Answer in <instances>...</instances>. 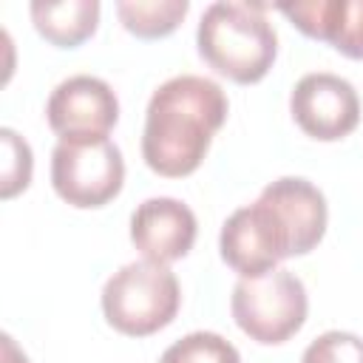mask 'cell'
Returning <instances> with one entry per match:
<instances>
[{
    "label": "cell",
    "mask_w": 363,
    "mask_h": 363,
    "mask_svg": "<svg viewBox=\"0 0 363 363\" xmlns=\"http://www.w3.org/2000/svg\"><path fill=\"white\" fill-rule=\"evenodd\" d=\"M227 108V94L207 77L179 74L162 82L145 111V164L167 179L190 176L224 125Z\"/></svg>",
    "instance_id": "obj_1"
},
{
    "label": "cell",
    "mask_w": 363,
    "mask_h": 363,
    "mask_svg": "<svg viewBox=\"0 0 363 363\" xmlns=\"http://www.w3.org/2000/svg\"><path fill=\"white\" fill-rule=\"evenodd\" d=\"M196 43L201 60L238 85L264 79L278 54V34L264 3H210L199 20Z\"/></svg>",
    "instance_id": "obj_2"
},
{
    "label": "cell",
    "mask_w": 363,
    "mask_h": 363,
    "mask_svg": "<svg viewBox=\"0 0 363 363\" xmlns=\"http://www.w3.org/2000/svg\"><path fill=\"white\" fill-rule=\"evenodd\" d=\"M182 303L179 281L164 264L130 261L119 267L102 286L105 320L130 337L164 329Z\"/></svg>",
    "instance_id": "obj_3"
},
{
    "label": "cell",
    "mask_w": 363,
    "mask_h": 363,
    "mask_svg": "<svg viewBox=\"0 0 363 363\" xmlns=\"http://www.w3.org/2000/svg\"><path fill=\"white\" fill-rule=\"evenodd\" d=\"M233 318L255 343H284L306 320L309 298L301 278L289 269H272L258 278H241L230 298Z\"/></svg>",
    "instance_id": "obj_4"
},
{
    "label": "cell",
    "mask_w": 363,
    "mask_h": 363,
    "mask_svg": "<svg viewBox=\"0 0 363 363\" xmlns=\"http://www.w3.org/2000/svg\"><path fill=\"white\" fill-rule=\"evenodd\" d=\"M122 150L111 139L57 142L51 153V184L71 207H102L122 190Z\"/></svg>",
    "instance_id": "obj_5"
},
{
    "label": "cell",
    "mask_w": 363,
    "mask_h": 363,
    "mask_svg": "<svg viewBox=\"0 0 363 363\" xmlns=\"http://www.w3.org/2000/svg\"><path fill=\"white\" fill-rule=\"evenodd\" d=\"M221 258L241 278H258L272 272L284 258L292 255L289 238L278 224L267 201L255 199L247 207H238L221 227L218 235Z\"/></svg>",
    "instance_id": "obj_6"
},
{
    "label": "cell",
    "mask_w": 363,
    "mask_h": 363,
    "mask_svg": "<svg viewBox=\"0 0 363 363\" xmlns=\"http://www.w3.org/2000/svg\"><path fill=\"white\" fill-rule=\"evenodd\" d=\"M45 116L60 142H94L108 139L119 119V102L105 79L77 74L51 91Z\"/></svg>",
    "instance_id": "obj_7"
},
{
    "label": "cell",
    "mask_w": 363,
    "mask_h": 363,
    "mask_svg": "<svg viewBox=\"0 0 363 363\" xmlns=\"http://www.w3.org/2000/svg\"><path fill=\"white\" fill-rule=\"evenodd\" d=\"M289 111L298 128L320 142L343 139L360 122V99L354 85L326 71L306 74L295 82Z\"/></svg>",
    "instance_id": "obj_8"
},
{
    "label": "cell",
    "mask_w": 363,
    "mask_h": 363,
    "mask_svg": "<svg viewBox=\"0 0 363 363\" xmlns=\"http://www.w3.org/2000/svg\"><path fill=\"white\" fill-rule=\"evenodd\" d=\"M199 224L193 210L170 196L142 201L130 216V241L145 261L170 264L190 252Z\"/></svg>",
    "instance_id": "obj_9"
},
{
    "label": "cell",
    "mask_w": 363,
    "mask_h": 363,
    "mask_svg": "<svg viewBox=\"0 0 363 363\" xmlns=\"http://www.w3.org/2000/svg\"><path fill=\"white\" fill-rule=\"evenodd\" d=\"M258 199L267 201L269 210L275 213L278 224L289 238L292 255H306L309 250L318 247V241L326 233L329 213L323 193L312 182L301 176H284L269 182Z\"/></svg>",
    "instance_id": "obj_10"
},
{
    "label": "cell",
    "mask_w": 363,
    "mask_h": 363,
    "mask_svg": "<svg viewBox=\"0 0 363 363\" xmlns=\"http://www.w3.org/2000/svg\"><path fill=\"white\" fill-rule=\"evenodd\" d=\"M34 28L57 48H77L85 43L99 23L96 0H34Z\"/></svg>",
    "instance_id": "obj_11"
},
{
    "label": "cell",
    "mask_w": 363,
    "mask_h": 363,
    "mask_svg": "<svg viewBox=\"0 0 363 363\" xmlns=\"http://www.w3.org/2000/svg\"><path fill=\"white\" fill-rule=\"evenodd\" d=\"M187 9H190L187 0H147V3L119 0L116 3V14L122 26L142 40H156V37H167L170 31H176Z\"/></svg>",
    "instance_id": "obj_12"
},
{
    "label": "cell",
    "mask_w": 363,
    "mask_h": 363,
    "mask_svg": "<svg viewBox=\"0 0 363 363\" xmlns=\"http://www.w3.org/2000/svg\"><path fill=\"white\" fill-rule=\"evenodd\" d=\"M159 363H241L238 349L216 332H190L170 343Z\"/></svg>",
    "instance_id": "obj_13"
},
{
    "label": "cell",
    "mask_w": 363,
    "mask_h": 363,
    "mask_svg": "<svg viewBox=\"0 0 363 363\" xmlns=\"http://www.w3.org/2000/svg\"><path fill=\"white\" fill-rule=\"evenodd\" d=\"M278 11L284 17L292 20V26H298L306 37L312 40H323L332 43L340 26V14H343V0H309V3H284L278 6Z\"/></svg>",
    "instance_id": "obj_14"
},
{
    "label": "cell",
    "mask_w": 363,
    "mask_h": 363,
    "mask_svg": "<svg viewBox=\"0 0 363 363\" xmlns=\"http://www.w3.org/2000/svg\"><path fill=\"white\" fill-rule=\"evenodd\" d=\"M0 142H3V176H0V196L3 199H14L20 190L28 187L31 182V147L28 142L11 130V128H0Z\"/></svg>",
    "instance_id": "obj_15"
},
{
    "label": "cell",
    "mask_w": 363,
    "mask_h": 363,
    "mask_svg": "<svg viewBox=\"0 0 363 363\" xmlns=\"http://www.w3.org/2000/svg\"><path fill=\"white\" fill-rule=\"evenodd\" d=\"M301 363H363V337L352 332H323L301 354Z\"/></svg>",
    "instance_id": "obj_16"
},
{
    "label": "cell",
    "mask_w": 363,
    "mask_h": 363,
    "mask_svg": "<svg viewBox=\"0 0 363 363\" xmlns=\"http://www.w3.org/2000/svg\"><path fill=\"white\" fill-rule=\"evenodd\" d=\"M332 45L352 60H363V0H343L340 26Z\"/></svg>",
    "instance_id": "obj_17"
},
{
    "label": "cell",
    "mask_w": 363,
    "mask_h": 363,
    "mask_svg": "<svg viewBox=\"0 0 363 363\" xmlns=\"http://www.w3.org/2000/svg\"><path fill=\"white\" fill-rule=\"evenodd\" d=\"M0 340H3V363H28V357L17 349V343H14L11 335H3Z\"/></svg>",
    "instance_id": "obj_18"
}]
</instances>
